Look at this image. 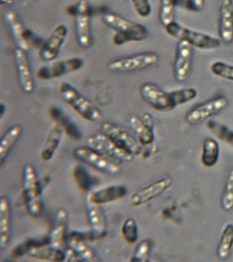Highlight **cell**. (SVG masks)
<instances>
[{
  "mask_svg": "<svg viewBox=\"0 0 233 262\" xmlns=\"http://www.w3.org/2000/svg\"><path fill=\"white\" fill-rule=\"evenodd\" d=\"M164 29L170 36L179 41L187 42L192 47L200 50H214L219 48L221 45L220 40L216 37L192 30L175 21L167 25Z\"/></svg>",
  "mask_w": 233,
  "mask_h": 262,
  "instance_id": "obj_4",
  "label": "cell"
},
{
  "mask_svg": "<svg viewBox=\"0 0 233 262\" xmlns=\"http://www.w3.org/2000/svg\"><path fill=\"white\" fill-rule=\"evenodd\" d=\"M218 29L223 42L229 45L233 42V0H220Z\"/></svg>",
  "mask_w": 233,
  "mask_h": 262,
  "instance_id": "obj_20",
  "label": "cell"
},
{
  "mask_svg": "<svg viewBox=\"0 0 233 262\" xmlns=\"http://www.w3.org/2000/svg\"><path fill=\"white\" fill-rule=\"evenodd\" d=\"M73 155L81 163L102 173L114 176L120 172V165L91 147H76L73 149Z\"/></svg>",
  "mask_w": 233,
  "mask_h": 262,
  "instance_id": "obj_6",
  "label": "cell"
},
{
  "mask_svg": "<svg viewBox=\"0 0 233 262\" xmlns=\"http://www.w3.org/2000/svg\"><path fill=\"white\" fill-rule=\"evenodd\" d=\"M159 20L163 27L175 21V9L179 0H159Z\"/></svg>",
  "mask_w": 233,
  "mask_h": 262,
  "instance_id": "obj_31",
  "label": "cell"
},
{
  "mask_svg": "<svg viewBox=\"0 0 233 262\" xmlns=\"http://www.w3.org/2000/svg\"><path fill=\"white\" fill-rule=\"evenodd\" d=\"M83 59L80 57H70L40 67L36 73V76L38 79L44 81L57 79L67 74L79 71L83 67Z\"/></svg>",
  "mask_w": 233,
  "mask_h": 262,
  "instance_id": "obj_12",
  "label": "cell"
},
{
  "mask_svg": "<svg viewBox=\"0 0 233 262\" xmlns=\"http://www.w3.org/2000/svg\"><path fill=\"white\" fill-rule=\"evenodd\" d=\"M88 239H95L91 231L88 233L73 231L67 239V245L78 256L81 261H97L95 251L89 245Z\"/></svg>",
  "mask_w": 233,
  "mask_h": 262,
  "instance_id": "obj_18",
  "label": "cell"
},
{
  "mask_svg": "<svg viewBox=\"0 0 233 262\" xmlns=\"http://www.w3.org/2000/svg\"><path fill=\"white\" fill-rule=\"evenodd\" d=\"M228 105V100L221 96L208 100L192 108L186 114L185 120L188 124L198 125L222 112Z\"/></svg>",
  "mask_w": 233,
  "mask_h": 262,
  "instance_id": "obj_10",
  "label": "cell"
},
{
  "mask_svg": "<svg viewBox=\"0 0 233 262\" xmlns=\"http://www.w3.org/2000/svg\"><path fill=\"white\" fill-rule=\"evenodd\" d=\"M58 90L66 103L85 120L97 122L101 120V111L77 91L71 84L63 81L59 85Z\"/></svg>",
  "mask_w": 233,
  "mask_h": 262,
  "instance_id": "obj_3",
  "label": "cell"
},
{
  "mask_svg": "<svg viewBox=\"0 0 233 262\" xmlns=\"http://www.w3.org/2000/svg\"><path fill=\"white\" fill-rule=\"evenodd\" d=\"M26 51L16 49L14 53L18 82L22 91L30 94L33 92L34 83L29 60Z\"/></svg>",
  "mask_w": 233,
  "mask_h": 262,
  "instance_id": "obj_19",
  "label": "cell"
},
{
  "mask_svg": "<svg viewBox=\"0 0 233 262\" xmlns=\"http://www.w3.org/2000/svg\"><path fill=\"white\" fill-rule=\"evenodd\" d=\"M140 92L143 99L157 112H169L177 107L171 92L164 91L155 84H142Z\"/></svg>",
  "mask_w": 233,
  "mask_h": 262,
  "instance_id": "obj_9",
  "label": "cell"
},
{
  "mask_svg": "<svg viewBox=\"0 0 233 262\" xmlns=\"http://www.w3.org/2000/svg\"><path fill=\"white\" fill-rule=\"evenodd\" d=\"M158 60L159 57L156 53H140L131 56L114 59L108 63V69L113 73H131L153 67Z\"/></svg>",
  "mask_w": 233,
  "mask_h": 262,
  "instance_id": "obj_8",
  "label": "cell"
},
{
  "mask_svg": "<svg viewBox=\"0 0 233 262\" xmlns=\"http://www.w3.org/2000/svg\"><path fill=\"white\" fill-rule=\"evenodd\" d=\"M63 133L62 127L57 122L50 129L40 149V157L42 161H49L54 157L60 144Z\"/></svg>",
  "mask_w": 233,
  "mask_h": 262,
  "instance_id": "obj_24",
  "label": "cell"
},
{
  "mask_svg": "<svg viewBox=\"0 0 233 262\" xmlns=\"http://www.w3.org/2000/svg\"><path fill=\"white\" fill-rule=\"evenodd\" d=\"M135 11L140 17H148L151 13V6L149 0H131Z\"/></svg>",
  "mask_w": 233,
  "mask_h": 262,
  "instance_id": "obj_40",
  "label": "cell"
},
{
  "mask_svg": "<svg viewBox=\"0 0 233 262\" xmlns=\"http://www.w3.org/2000/svg\"><path fill=\"white\" fill-rule=\"evenodd\" d=\"M44 245H50L49 243L48 237L43 239H28L24 242L23 243L17 246L12 251L11 256L13 258H19L22 255H27L28 252L31 251L34 248L39 247V246Z\"/></svg>",
  "mask_w": 233,
  "mask_h": 262,
  "instance_id": "obj_35",
  "label": "cell"
},
{
  "mask_svg": "<svg viewBox=\"0 0 233 262\" xmlns=\"http://www.w3.org/2000/svg\"><path fill=\"white\" fill-rule=\"evenodd\" d=\"M221 207L225 212H230L233 209V169L228 171L225 180Z\"/></svg>",
  "mask_w": 233,
  "mask_h": 262,
  "instance_id": "obj_34",
  "label": "cell"
},
{
  "mask_svg": "<svg viewBox=\"0 0 233 262\" xmlns=\"http://www.w3.org/2000/svg\"><path fill=\"white\" fill-rule=\"evenodd\" d=\"M194 9L196 11H200L204 8L205 0H191Z\"/></svg>",
  "mask_w": 233,
  "mask_h": 262,
  "instance_id": "obj_41",
  "label": "cell"
},
{
  "mask_svg": "<svg viewBox=\"0 0 233 262\" xmlns=\"http://www.w3.org/2000/svg\"><path fill=\"white\" fill-rule=\"evenodd\" d=\"M126 192L128 189L125 186L116 184L100 188L95 191L89 192L87 200L97 204H105L124 198Z\"/></svg>",
  "mask_w": 233,
  "mask_h": 262,
  "instance_id": "obj_23",
  "label": "cell"
},
{
  "mask_svg": "<svg viewBox=\"0 0 233 262\" xmlns=\"http://www.w3.org/2000/svg\"><path fill=\"white\" fill-rule=\"evenodd\" d=\"M233 247V224L228 223L223 229L217 249L219 259H226L230 256Z\"/></svg>",
  "mask_w": 233,
  "mask_h": 262,
  "instance_id": "obj_29",
  "label": "cell"
},
{
  "mask_svg": "<svg viewBox=\"0 0 233 262\" xmlns=\"http://www.w3.org/2000/svg\"><path fill=\"white\" fill-rule=\"evenodd\" d=\"M213 75L227 81H233V66L223 61H216L210 66Z\"/></svg>",
  "mask_w": 233,
  "mask_h": 262,
  "instance_id": "obj_39",
  "label": "cell"
},
{
  "mask_svg": "<svg viewBox=\"0 0 233 262\" xmlns=\"http://www.w3.org/2000/svg\"><path fill=\"white\" fill-rule=\"evenodd\" d=\"M193 47L183 41H179L176 48L174 61V75L176 81H185L191 71Z\"/></svg>",
  "mask_w": 233,
  "mask_h": 262,
  "instance_id": "obj_16",
  "label": "cell"
},
{
  "mask_svg": "<svg viewBox=\"0 0 233 262\" xmlns=\"http://www.w3.org/2000/svg\"><path fill=\"white\" fill-rule=\"evenodd\" d=\"M22 134V127L19 124H15L5 133L0 141V161L3 165L7 159L8 155L19 139Z\"/></svg>",
  "mask_w": 233,
  "mask_h": 262,
  "instance_id": "obj_27",
  "label": "cell"
},
{
  "mask_svg": "<svg viewBox=\"0 0 233 262\" xmlns=\"http://www.w3.org/2000/svg\"><path fill=\"white\" fill-rule=\"evenodd\" d=\"M14 0H0V3H1L2 5H3V4L11 3Z\"/></svg>",
  "mask_w": 233,
  "mask_h": 262,
  "instance_id": "obj_42",
  "label": "cell"
},
{
  "mask_svg": "<svg viewBox=\"0 0 233 262\" xmlns=\"http://www.w3.org/2000/svg\"><path fill=\"white\" fill-rule=\"evenodd\" d=\"M22 190L28 214L36 219L42 214V185L34 166L27 164L22 171Z\"/></svg>",
  "mask_w": 233,
  "mask_h": 262,
  "instance_id": "obj_2",
  "label": "cell"
},
{
  "mask_svg": "<svg viewBox=\"0 0 233 262\" xmlns=\"http://www.w3.org/2000/svg\"><path fill=\"white\" fill-rule=\"evenodd\" d=\"M102 20L106 26L115 31L112 42L116 46H121L129 42H141L148 38L149 32L146 27L117 14H104Z\"/></svg>",
  "mask_w": 233,
  "mask_h": 262,
  "instance_id": "obj_1",
  "label": "cell"
},
{
  "mask_svg": "<svg viewBox=\"0 0 233 262\" xmlns=\"http://www.w3.org/2000/svg\"><path fill=\"white\" fill-rule=\"evenodd\" d=\"M206 127L217 138L233 147V132L228 127L215 121H208Z\"/></svg>",
  "mask_w": 233,
  "mask_h": 262,
  "instance_id": "obj_33",
  "label": "cell"
},
{
  "mask_svg": "<svg viewBox=\"0 0 233 262\" xmlns=\"http://www.w3.org/2000/svg\"><path fill=\"white\" fill-rule=\"evenodd\" d=\"M4 19L17 48L26 52L29 51L30 44L29 39L28 38V30L24 27L17 14L13 10H7L4 13Z\"/></svg>",
  "mask_w": 233,
  "mask_h": 262,
  "instance_id": "obj_17",
  "label": "cell"
},
{
  "mask_svg": "<svg viewBox=\"0 0 233 262\" xmlns=\"http://www.w3.org/2000/svg\"><path fill=\"white\" fill-rule=\"evenodd\" d=\"M28 257L31 259L53 262L65 261V250L58 249L50 245H44L34 248L28 252Z\"/></svg>",
  "mask_w": 233,
  "mask_h": 262,
  "instance_id": "obj_26",
  "label": "cell"
},
{
  "mask_svg": "<svg viewBox=\"0 0 233 262\" xmlns=\"http://www.w3.org/2000/svg\"><path fill=\"white\" fill-rule=\"evenodd\" d=\"M68 225V213L65 208L56 211L52 229L49 235V243L53 247L65 250L67 241V229Z\"/></svg>",
  "mask_w": 233,
  "mask_h": 262,
  "instance_id": "obj_21",
  "label": "cell"
},
{
  "mask_svg": "<svg viewBox=\"0 0 233 262\" xmlns=\"http://www.w3.org/2000/svg\"><path fill=\"white\" fill-rule=\"evenodd\" d=\"M73 178L77 186L83 192H89L93 188V180L91 174L83 166L77 165L73 168Z\"/></svg>",
  "mask_w": 233,
  "mask_h": 262,
  "instance_id": "obj_32",
  "label": "cell"
},
{
  "mask_svg": "<svg viewBox=\"0 0 233 262\" xmlns=\"http://www.w3.org/2000/svg\"><path fill=\"white\" fill-rule=\"evenodd\" d=\"M68 35V28L64 24L58 25L52 30L48 39L40 47L38 56L43 61L54 60L60 52L63 43Z\"/></svg>",
  "mask_w": 233,
  "mask_h": 262,
  "instance_id": "obj_15",
  "label": "cell"
},
{
  "mask_svg": "<svg viewBox=\"0 0 233 262\" xmlns=\"http://www.w3.org/2000/svg\"><path fill=\"white\" fill-rule=\"evenodd\" d=\"M128 126L142 147L155 143L154 120L150 113H144L140 118L131 117L128 120Z\"/></svg>",
  "mask_w": 233,
  "mask_h": 262,
  "instance_id": "obj_14",
  "label": "cell"
},
{
  "mask_svg": "<svg viewBox=\"0 0 233 262\" xmlns=\"http://www.w3.org/2000/svg\"><path fill=\"white\" fill-rule=\"evenodd\" d=\"M101 205L86 200V211L91 231L95 239L105 236L107 231V221Z\"/></svg>",
  "mask_w": 233,
  "mask_h": 262,
  "instance_id": "obj_22",
  "label": "cell"
},
{
  "mask_svg": "<svg viewBox=\"0 0 233 262\" xmlns=\"http://www.w3.org/2000/svg\"><path fill=\"white\" fill-rule=\"evenodd\" d=\"M152 243L148 239H143L137 245L131 257L132 262H147L150 259Z\"/></svg>",
  "mask_w": 233,
  "mask_h": 262,
  "instance_id": "obj_36",
  "label": "cell"
},
{
  "mask_svg": "<svg viewBox=\"0 0 233 262\" xmlns=\"http://www.w3.org/2000/svg\"><path fill=\"white\" fill-rule=\"evenodd\" d=\"M11 210L7 196L0 199V247L3 249L9 244L11 237Z\"/></svg>",
  "mask_w": 233,
  "mask_h": 262,
  "instance_id": "obj_25",
  "label": "cell"
},
{
  "mask_svg": "<svg viewBox=\"0 0 233 262\" xmlns=\"http://www.w3.org/2000/svg\"><path fill=\"white\" fill-rule=\"evenodd\" d=\"M121 233L124 241L131 245L136 243L138 239V228L136 221L128 218L122 223Z\"/></svg>",
  "mask_w": 233,
  "mask_h": 262,
  "instance_id": "obj_38",
  "label": "cell"
},
{
  "mask_svg": "<svg viewBox=\"0 0 233 262\" xmlns=\"http://www.w3.org/2000/svg\"><path fill=\"white\" fill-rule=\"evenodd\" d=\"M101 132L111 139L118 147L137 157L141 155L142 147L138 140L124 129L110 122H104L101 125Z\"/></svg>",
  "mask_w": 233,
  "mask_h": 262,
  "instance_id": "obj_11",
  "label": "cell"
},
{
  "mask_svg": "<svg viewBox=\"0 0 233 262\" xmlns=\"http://www.w3.org/2000/svg\"><path fill=\"white\" fill-rule=\"evenodd\" d=\"M50 116L56 122L58 123L62 127L63 130L67 133L70 138L74 140H79L81 139L80 131L74 124L67 116L62 114L60 108L53 107L50 110Z\"/></svg>",
  "mask_w": 233,
  "mask_h": 262,
  "instance_id": "obj_30",
  "label": "cell"
},
{
  "mask_svg": "<svg viewBox=\"0 0 233 262\" xmlns=\"http://www.w3.org/2000/svg\"><path fill=\"white\" fill-rule=\"evenodd\" d=\"M89 147L95 149L105 157L120 165L131 163L134 156L118 147L107 135L101 132L91 135L88 139Z\"/></svg>",
  "mask_w": 233,
  "mask_h": 262,
  "instance_id": "obj_7",
  "label": "cell"
},
{
  "mask_svg": "<svg viewBox=\"0 0 233 262\" xmlns=\"http://www.w3.org/2000/svg\"><path fill=\"white\" fill-rule=\"evenodd\" d=\"M176 106L181 105L191 102L198 96L196 90L192 88H183L170 92Z\"/></svg>",
  "mask_w": 233,
  "mask_h": 262,
  "instance_id": "obj_37",
  "label": "cell"
},
{
  "mask_svg": "<svg viewBox=\"0 0 233 262\" xmlns=\"http://www.w3.org/2000/svg\"><path fill=\"white\" fill-rule=\"evenodd\" d=\"M173 184L171 178H163L144 186L130 196L129 202L131 206L138 208L151 202L164 193Z\"/></svg>",
  "mask_w": 233,
  "mask_h": 262,
  "instance_id": "obj_13",
  "label": "cell"
},
{
  "mask_svg": "<svg viewBox=\"0 0 233 262\" xmlns=\"http://www.w3.org/2000/svg\"><path fill=\"white\" fill-rule=\"evenodd\" d=\"M71 14L74 16L75 37L79 46L89 49L92 45L91 18V7L87 0H80L73 7Z\"/></svg>",
  "mask_w": 233,
  "mask_h": 262,
  "instance_id": "obj_5",
  "label": "cell"
},
{
  "mask_svg": "<svg viewBox=\"0 0 233 262\" xmlns=\"http://www.w3.org/2000/svg\"><path fill=\"white\" fill-rule=\"evenodd\" d=\"M220 148L219 143L213 139L204 141L202 145L200 161L205 167H212L218 163L220 157Z\"/></svg>",
  "mask_w": 233,
  "mask_h": 262,
  "instance_id": "obj_28",
  "label": "cell"
}]
</instances>
